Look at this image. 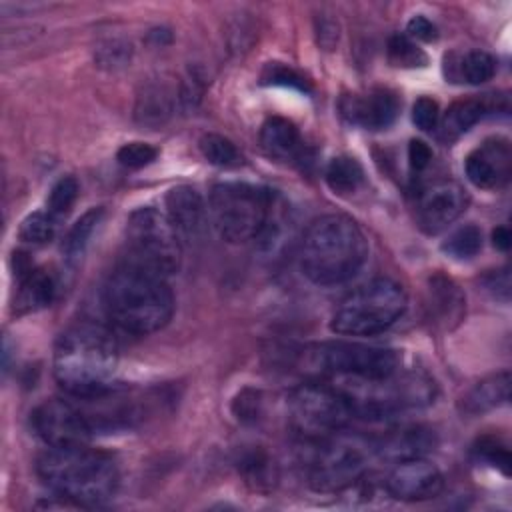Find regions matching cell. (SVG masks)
<instances>
[{"mask_svg": "<svg viewBox=\"0 0 512 512\" xmlns=\"http://www.w3.org/2000/svg\"><path fill=\"white\" fill-rule=\"evenodd\" d=\"M118 362L114 334L94 322L72 324L54 346V378L64 392L78 400L110 394Z\"/></svg>", "mask_w": 512, "mask_h": 512, "instance_id": "6da1fadb", "label": "cell"}, {"mask_svg": "<svg viewBox=\"0 0 512 512\" xmlns=\"http://www.w3.org/2000/svg\"><path fill=\"white\" fill-rule=\"evenodd\" d=\"M368 256L360 226L344 214H324L304 232L298 246L302 274L318 286H336L354 278Z\"/></svg>", "mask_w": 512, "mask_h": 512, "instance_id": "7a4b0ae2", "label": "cell"}, {"mask_svg": "<svg viewBox=\"0 0 512 512\" xmlns=\"http://www.w3.org/2000/svg\"><path fill=\"white\" fill-rule=\"evenodd\" d=\"M102 304L114 326L146 336L170 322L174 294L164 276L122 262L104 284Z\"/></svg>", "mask_w": 512, "mask_h": 512, "instance_id": "3957f363", "label": "cell"}, {"mask_svg": "<svg viewBox=\"0 0 512 512\" xmlns=\"http://www.w3.org/2000/svg\"><path fill=\"white\" fill-rule=\"evenodd\" d=\"M36 472L54 494L86 508L108 502L120 480L114 458L88 444L48 446Z\"/></svg>", "mask_w": 512, "mask_h": 512, "instance_id": "277c9868", "label": "cell"}, {"mask_svg": "<svg viewBox=\"0 0 512 512\" xmlns=\"http://www.w3.org/2000/svg\"><path fill=\"white\" fill-rule=\"evenodd\" d=\"M332 384L346 396L354 418L392 420L402 412L428 406L436 386L422 374L398 368L396 372L372 378H334Z\"/></svg>", "mask_w": 512, "mask_h": 512, "instance_id": "5b68a950", "label": "cell"}, {"mask_svg": "<svg viewBox=\"0 0 512 512\" xmlns=\"http://www.w3.org/2000/svg\"><path fill=\"white\" fill-rule=\"evenodd\" d=\"M406 306L408 296L402 284L376 278L358 286L338 304L330 330L342 336H374L400 320Z\"/></svg>", "mask_w": 512, "mask_h": 512, "instance_id": "8992f818", "label": "cell"}, {"mask_svg": "<svg viewBox=\"0 0 512 512\" xmlns=\"http://www.w3.org/2000/svg\"><path fill=\"white\" fill-rule=\"evenodd\" d=\"M274 200L266 188L246 182H222L210 192V220L226 242L260 240L272 222Z\"/></svg>", "mask_w": 512, "mask_h": 512, "instance_id": "52a82bcc", "label": "cell"}, {"mask_svg": "<svg viewBox=\"0 0 512 512\" xmlns=\"http://www.w3.org/2000/svg\"><path fill=\"white\" fill-rule=\"evenodd\" d=\"M314 444L306 462V480L316 492H340L358 482L376 456L374 440L340 430Z\"/></svg>", "mask_w": 512, "mask_h": 512, "instance_id": "ba28073f", "label": "cell"}, {"mask_svg": "<svg viewBox=\"0 0 512 512\" xmlns=\"http://www.w3.org/2000/svg\"><path fill=\"white\" fill-rule=\"evenodd\" d=\"M124 262L168 278L180 268L182 244L168 216L156 208H138L126 222Z\"/></svg>", "mask_w": 512, "mask_h": 512, "instance_id": "9c48e42d", "label": "cell"}, {"mask_svg": "<svg viewBox=\"0 0 512 512\" xmlns=\"http://www.w3.org/2000/svg\"><path fill=\"white\" fill-rule=\"evenodd\" d=\"M288 424L296 436L306 442H318L354 420V412L346 396L328 382L310 380L296 386L286 402Z\"/></svg>", "mask_w": 512, "mask_h": 512, "instance_id": "30bf717a", "label": "cell"}, {"mask_svg": "<svg viewBox=\"0 0 512 512\" xmlns=\"http://www.w3.org/2000/svg\"><path fill=\"white\" fill-rule=\"evenodd\" d=\"M302 370L316 378H372L396 372L400 356L392 348L362 342H320L306 348L300 356Z\"/></svg>", "mask_w": 512, "mask_h": 512, "instance_id": "8fae6325", "label": "cell"}, {"mask_svg": "<svg viewBox=\"0 0 512 512\" xmlns=\"http://www.w3.org/2000/svg\"><path fill=\"white\" fill-rule=\"evenodd\" d=\"M32 428L38 438L48 446L88 444V440L96 432L88 412L60 398L44 400L34 408Z\"/></svg>", "mask_w": 512, "mask_h": 512, "instance_id": "7c38bea8", "label": "cell"}, {"mask_svg": "<svg viewBox=\"0 0 512 512\" xmlns=\"http://www.w3.org/2000/svg\"><path fill=\"white\" fill-rule=\"evenodd\" d=\"M468 206L466 190L452 180H438L426 186L416 200V222L426 234L448 228Z\"/></svg>", "mask_w": 512, "mask_h": 512, "instance_id": "4fadbf2b", "label": "cell"}, {"mask_svg": "<svg viewBox=\"0 0 512 512\" xmlns=\"http://www.w3.org/2000/svg\"><path fill=\"white\" fill-rule=\"evenodd\" d=\"M444 476L424 456L394 462V468L384 480L386 492L404 502H420L434 498L442 492Z\"/></svg>", "mask_w": 512, "mask_h": 512, "instance_id": "5bb4252c", "label": "cell"}, {"mask_svg": "<svg viewBox=\"0 0 512 512\" xmlns=\"http://www.w3.org/2000/svg\"><path fill=\"white\" fill-rule=\"evenodd\" d=\"M512 168V150L506 138H488L474 148L464 162L468 180L482 190H494L508 182Z\"/></svg>", "mask_w": 512, "mask_h": 512, "instance_id": "9a60e30c", "label": "cell"}, {"mask_svg": "<svg viewBox=\"0 0 512 512\" xmlns=\"http://www.w3.org/2000/svg\"><path fill=\"white\" fill-rule=\"evenodd\" d=\"M508 112V96L506 94H480L460 98L450 104L444 116L438 120V136L444 142H452L466 134L472 126L484 120L490 114Z\"/></svg>", "mask_w": 512, "mask_h": 512, "instance_id": "2e32d148", "label": "cell"}, {"mask_svg": "<svg viewBox=\"0 0 512 512\" xmlns=\"http://www.w3.org/2000/svg\"><path fill=\"white\" fill-rule=\"evenodd\" d=\"M400 104L394 92L376 88L366 94H346L340 100L342 116L356 126L366 130H384L398 116Z\"/></svg>", "mask_w": 512, "mask_h": 512, "instance_id": "e0dca14e", "label": "cell"}, {"mask_svg": "<svg viewBox=\"0 0 512 512\" xmlns=\"http://www.w3.org/2000/svg\"><path fill=\"white\" fill-rule=\"evenodd\" d=\"M164 206V214L176 228L180 240H198L204 234L210 214L196 188L186 184L170 188L164 198Z\"/></svg>", "mask_w": 512, "mask_h": 512, "instance_id": "ac0fdd59", "label": "cell"}, {"mask_svg": "<svg viewBox=\"0 0 512 512\" xmlns=\"http://www.w3.org/2000/svg\"><path fill=\"white\" fill-rule=\"evenodd\" d=\"M436 436L430 428L424 426H408L390 430L382 438L374 440L376 456L392 462L408 460V458H420L434 450Z\"/></svg>", "mask_w": 512, "mask_h": 512, "instance_id": "d6986e66", "label": "cell"}, {"mask_svg": "<svg viewBox=\"0 0 512 512\" xmlns=\"http://www.w3.org/2000/svg\"><path fill=\"white\" fill-rule=\"evenodd\" d=\"M18 288L14 298L16 314H26L48 306L56 296V280L44 268H34L32 264L16 266Z\"/></svg>", "mask_w": 512, "mask_h": 512, "instance_id": "ffe728a7", "label": "cell"}, {"mask_svg": "<svg viewBox=\"0 0 512 512\" xmlns=\"http://www.w3.org/2000/svg\"><path fill=\"white\" fill-rule=\"evenodd\" d=\"M260 144L270 158L282 162H302L306 148L298 128L280 116L268 118L260 128Z\"/></svg>", "mask_w": 512, "mask_h": 512, "instance_id": "44dd1931", "label": "cell"}, {"mask_svg": "<svg viewBox=\"0 0 512 512\" xmlns=\"http://www.w3.org/2000/svg\"><path fill=\"white\" fill-rule=\"evenodd\" d=\"M178 106V92H170L162 82H148L136 98L134 116L142 126L158 128L168 122Z\"/></svg>", "mask_w": 512, "mask_h": 512, "instance_id": "7402d4cb", "label": "cell"}, {"mask_svg": "<svg viewBox=\"0 0 512 512\" xmlns=\"http://www.w3.org/2000/svg\"><path fill=\"white\" fill-rule=\"evenodd\" d=\"M510 392V372H496L480 382H476L460 400V410L468 416H478L494 410L508 402Z\"/></svg>", "mask_w": 512, "mask_h": 512, "instance_id": "603a6c76", "label": "cell"}, {"mask_svg": "<svg viewBox=\"0 0 512 512\" xmlns=\"http://www.w3.org/2000/svg\"><path fill=\"white\" fill-rule=\"evenodd\" d=\"M426 302H428L426 306L430 310V318L434 316V322H440L444 326H448L450 322H458L464 312L462 292L450 278L442 274H436L430 278Z\"/></svg>", "mask_w": 512, "mask_h": 512, "instance_id": "cb8c5ba5", "label": "cell"}, {"mask_svg": "<svg viewBox=\"0 0 512 512\" xmlns=\"http://www.w3.org/2000/svg\"><path fill=\"white\" fill-rule=\"evenodd\" d=\"M236 466L244 482L254 490L268 492L276 484V466L272 458L258 446L242 450L236 460Z\"/></svg>", "mask_w": 512, "mask_h": 512, "instance_id": "d4e9b609", "label": "cell"}, {"mask_svg": "<svg viewBox=\"0 0 512 512\" xmlns=\"http://www.w3.org/2000/svg\"><path fill=\"white\" fill-rule=\"evenodd\" d=\"M324 178L332 192L344 196V194H352L358 190V186L364 180V172L356 158L336 156L328 162Z\"/></svg>", "mask_w": 512, "mask_h": 512, "instance_id": "484cf974", "label": "cell"}, {"mask_svg": "<svg viewBox=\"0 0 512 512\" xmlns=\"http://www.w3.org/2000/svg\"><path fill=\"white\" fill-rule=\"evenodd\" d=\"M104 210L102 208H90L88 212H84L68 230V234L64 236L62 242V252L68 260H76L80 258V254L84 252L88 240L92 238V232L96 230L100 218H102Z\"/></svg>", "mask_w": 512, "mask_h": 512, "instance_id": "4316f807", "label": "cell"}, {"mask_svg": "<svg viewBox=\"0 0 512 512\" xmlns=\"http://www.w3.org/2000/svg\"><path fill=\"white\" fill-rule=\"evenodd\" d=\"M202 156L220 168H236L242 164V154L232 140L222 134H204L198 142Z\"/></svg>", "mask_w": 512, "mask_h": 512, "instance_id": "83f0119b", "label": "cell"}, {"mask_svg": "<svg viewBox=\"0 0 512 512\" xmlns=\"http://www.w3.org/2000/svg\"><path fill=\"white\" fill-rule=\"evenodd\" d=\"M496 74V60L484 50H472L458 60V78L468 84L488 82Z\"/></svg>", "mask_w": 512, "mask_h": 512, "instance_id": "f1b7e54d", "label": "cell"}, {"mask_svg": "<svg viewBox=\"0 0 512 512\" xmlns=\"http://www.w3.org/2000/svg\"><path fill=\"white\" fill-rule=\"evenodd\" d=\"M482 248V232L478 226L474 224H466L460 226L458 230H454L444 242H442V250L458 260L464 258H472L480 252Z\"/></svg>", "mask_w": 512, "mask_h": 512, "instance_id": "f546056e", "label": "cell"}, {"mask_svg": "<svg viewBox=\"0 0 512 512\" xmlns=\"http://www.w3.org/2000/svg\"><path fill=\"white\" fill-rule=\"evenodd\" d=\"M388 60L398 68H420L426 66L428 58L422 48L416 46L406 34H394L388 40Z\"/></svg>", "mask_w": 512, "mask_h": 512, "instance_id": "4dcf8cb0", "label": "cell"}, {"mask_svg": "<svg viewBox=\"0 0 512 512\" xmlns=\"http://www.w3.org/2000/svg\"><path fill=\"white\" fill-rule=\"evenodd\" d=\"M78 198V182L72 176H64L60 178L48 192L46 198V212L54 218L60 220L62 216L68 214V210L72 208V204Z\"/></svg>", "mask_w": 512, "mask_h": 512, "instance_id": "1f68e13d", "label": "cell"}, {"mask_svg": "<svg viewBox=\"0 0 512 512\" xmlns=\"http://www.w3.org/2000/svg\"><path fill=\"white\" fill-rule=\"evenodd\" d=\"M56 222L46 210L44 212H32L28 214L18 230L20 240L28 244H46L54 238L56 234Z\"/></svg>", "mask_w": 512, "mask_h": 512, "instance_id": "d6a6232c", "label": "cell"}, {"mask_svg": "<svg viewBox=\"0 0 512 512\" xmlns=\"http://www.w3.org/2000/svg\"><path fill=\"white\" fill-rule=\"evenodd\" d=\"M474 456L492 468H498L504 476L510 474V450L508 446L496 436H482L474 444Z\"/></svg>", "mask_w": 512, "mask_h": 512, "instance_id": "836d02e7", "label": "cell"}, {"mask_svg": "<svg viewBox=\"0 0 512 512\" xmlns=\"http://www.w3.org/2000/svg\"><path fill=\"white\" fill-rule=\"evenodd\" d=\"M262 84H272V86H284L300 92H310L308 80L296 72L294 68L282 64V62H268L264 72H262Z\"/></svg>", "mask_w": 512, "mask_h": 512, "instance_id": "e575fe53", "label": "cell"}, {"mask_svg": "<svg viewBox=\"0 0 512 512\" xmlns=\"http://www.w3.org/2000/svg\"><path fill=\"white\" fill-rule=\"evenodd\" d=\"M156 156H158V150L146 142H128V144L120 146L116 152V160L124 168H130V170H138V168L152 164L156 160Z\"/></svg>", "mask_w": 512, "mask_h": 512, "instance_id": "d590c367", "label": "cell"}, {"mask_svg": "<svg viewBox=\"0 0 512 512\" xmlns=\"http://www.w3.org/2000/svg\"><path fill=\"white\" fill-rule=\"evenodd\" d=\"M130 44L124 40H106L96 48V60L104 68H120L130 60Z\"/></svg>", "mask_w": 512, "mask_h": 512, "instance_id": "8d00e7d4", "label": "cell"}, {"mask_svg": "<svg viewBox=\"0 0 512 512\" xmlns=\"http://www.w3.org/2000/svg\"><path fill=\"white\" fill-rule=\"evenodd\" d=\"M438 120L440 112L436 100H432L430 96H420L412 106V122L416 124V128H420L422 132H432L438 126Z\"/></svg>", "mask_w": 512, "mask_h": 512, "instance_id": "74e56055", "label": "cell"}, {"mask_svg": "<svg viewBox=\"0 0 512 512\" xmlns=\"http://www.w3.org/2000/svg\"><path fill=\"white\" fill-rule=\"evenodd\" d=\"M260 408V394L254 390H244L234 400V414L242 422H254L258 418Z\"/></svg>", "mask_w": 512, "mask_h": 512, "instance_id": "f35d334b", "label": "cell"}, {"mask_svg": "<svg viewBox=\"0 0 512 512\" xmlns=\"http://www.w3.org/2000/svg\"><path fill=\"white\" fill-rule=\"evenodd\" d=\"M406 36L410 40H422V42H432L436 40L438 32H436V26L422 14L418 16H412L406 24Z\"/></svg>", "mask_w": 512, "mask_h": 512, "instance_id": "ab89813d", "label": "cell"}, {"mask_svg": "<svg viewBox=\"0 0 512 512\" xmlns=\"http://www.w3.org/2000/svg\"><path fill=\"white\" fill-rule=\"evenodd\" d=\"M482 282H484L486 290H488L494 298L508 300V294H510V274H508V268H500V270L488 272Z\"/></svg>", "mask_w": 512, "mask_h": 512, "instance_id": "60d3db41", "label": "cell"}, {"mask_svg": "<svg viewBox=\"0 0 512 512\" xmlns=\"http://www.w3.org/2000/svg\"><path fill=\"white\" fill-rule=\"evenodd\" d=\"M408 160H410V168L416 172H422L428 168V164L432 162V150L426 142L422 140H410L408 144Z\"/></svg>", "mask_w": 512, "mask_h": 512, "instance_id": "b9f144b4", "label": "cell"}, {"mask_svg": "<svg viewBox=\"0 0 512 512\" xmlns=\"http://www.w3.org/2000/svg\"><path fill=\"white\" fill-rule=\"evenodd\" d=\"M336 42H338V26H336V22L322 18V22L318 26V44L324 50H332Z\"/></svg>", "mask_w": 512, "mask_h": 512, "instance_id": "7bdbcfd3", "label": "cell"}, {"mask_svg": "<svg viewBox=\"0 0 512 512\" xmlns=\"http://www.w3.org/2000/svg\"><path fill=\"white\" fill-rule=\"evenodd\" d=\"M510 240H512V236H510V230H508L506 226H498V228L492 232V242H494V246L500 248V250H508V248H510Z\"/></svg>", "mask_w": 512, "mask_h": 512, "instance_id": "ee69618b", "label": "cell"}]
</instances>
